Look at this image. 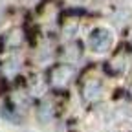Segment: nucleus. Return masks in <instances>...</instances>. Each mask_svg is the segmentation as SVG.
I'll list each match as a JSON object with an SVG mask.
<instances>
[{"label": "nucleus", "instance_id": "obj_2", "mask_svg": "<svg viewBox=\"0 0 132 132\" xmlns=\"http://www.w3.org/2000/svg\"><path fill=\"white\" fill-rule=\"evenodd\" d=\"M73 75H75V70L72 68V66L59 64V66H55V68H52L48 79H50V82H52V86L62 88V86H68L70 85V81L73 79Z\"/></svg>", "mask_w": 132, "mask_h": 132}, {"label": "nucleus", "instance_id": "obj_5", "mask_svg": "<svg viewBox=\"0 0 132 132\" xmlns=\"http://www.w3.org/2000/svg\"><path fill=\"white\" fill-rule=\"evenodd\" d=\"M52 114H53L52 105H50L48 101H44V103L40 105V108H39V118H40V121H42V123L50 121V119H52Z\"/></svg>", "mask_w": 132, "mask_h": 132}, {"label": "nucleus", "instance_id": "obj_1", "mask_svg": "<svg viewBox=\"0 0 132 132\" xmlns=\"http://www.w3.org/2000/svg\"><path fill=\"white\" fill-rule=\"evenodd\" d=\"M88 46L95 53H105L112 46V33L108 29H105V28L94 29L90 33V37H88Z\"/></svg>", "mask_w": 132, "mask_h": 132}, {"label": "nucleus", "instance_id": "obj_6", "mask_svg": "<svg viewBox=\"0 0 132 132\" xmlns=\"http://www.w3.org/2000/svg\"><path fill=\"white\" fill-rule=\"evenodd\" d=\"M0 19H2V11H0Z\"/></svg>", "mask_w": 132, "mask_h": 132}, {"label": "nucleus", "instance_id": "obj_4", "mask_svg": "<svg viewBox=\"0 0 132 132\" xmlns=\"http://www.w3.org/2000/svg\"><path fill=\"white\" fill-rule=\"evenodd\" d=\"M127 68V57L121 53H116L106 64H105V72L108 75H121Z\"/></svg>", "mask_w": 132, "mask_h": 132}, {"label": "nucleus", "instance_id": "obj_3", "mask_svg": "<svg viewBox=\"0 0 132 132\" xmlns=\"http://www.w3.org/2000/svg\"><path fill=\"white\" fill-rule=\"evenodd\" d=\"M101 94H103V85L101 81L97 79H88L82 82V88H81V95L86 103H95L101 99Z\"/></svg>", "mask_w": 132, "mask_h": 132}]
</instances>
